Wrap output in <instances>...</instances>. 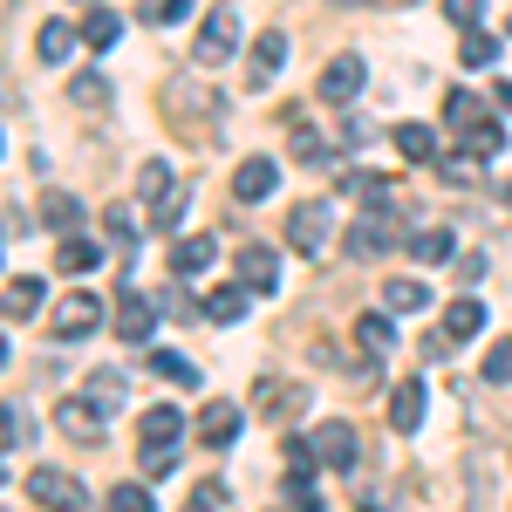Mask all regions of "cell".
<instances>
[{
  "mask_svg": "<svg viewBox=\"0 0 512 512\" xmlns=\"http://www.w3.org/2000/svg\"><path fill=\"white\" fill-rule=\"evenodd\" d=\"M233 48H239V7H212L192 35V55L205 69H219V62H233Z\"/></svg>",
  "mask_w": 512,
  "mask_h": 512,
  "instance_id": "1",
  "label": "cell"
},
{
  "mask_svg": "<svg viewBox=\"0 0 512 512\" xmlns=\"http://www.w3.org/2000/svg\"><path fill=\"white\" fill-rule=\"evenodd\" d=\"M28 499L48 512H82V478H69L62 465H35L28 472Z\"/></svg>",
  "mask_w": 512,
  "mask_h": 512,
  "instance_id": "2",
  "label": "cell"
},
{
  "mask_svg": "<svg viewBox=\"0 0 512 512\" xmlns=\"http://www.w3.org/2000/svg\"><path fill=\"white\" fill-rule=\"evenodd\" d=\"M362 82H369V69H362V55H335L328 69H321V103H355L362 96Z\"/></svg>",
  "mask_w": 512,
  "mask_h": 512,
  "instance_id": "3",
  "label": "cell"
},
{
  "mask_svg": "<svg viewBox=\"0 0 512 512\" xmlns=\"http://www.w3.org/2000/svg\"><path fill=\"white\" fill-rule=\"evenodd\" d=\"M315 458L328 472H355L362 444H355V424H315Z\"/></svg>",
  "mask_w": 512,
  "mask_h": 512,
  "instance_id": "4",
  "label": "cell"
},
{
  "mask_svg": "<svg viewBox=\"0 0 512 512\" xmlns=\"http://www.w3.org/2000/svg\"><path fill=\"white\" fill-rule=\"evenodd\" d=\"M328 226H335V219H328V205H321V198H308V205H294V212H287V239H294L301 253H321V246H328Z\"/></svg>",
  "mask_w": 512,
  "mask_h": 512,
  "instance_id": "5",
  "label": "cell"
},
{
  "mask_svg": "<svg viewBox=\"0 0 512 512\" xmlns=\"http://www.w3.org/2000/svg\"><path fill=\"white\" fill-rule=\"evenodd\" d=\"M48 328H55L62 342H76V335H89V328H103V301H96V294H69V301L48 315Z\"/></svg>",
  "mask_w": 512,
  "mask_h": 512,
  "instance_id": "6",
  "label": "cell"
},
{
  "mask_svg": "<svg viewBox=\"0 0 512 512\" xmlns=\"http://www.w3.org/2000/svg\"><path fill=\"white\" fill-rule=\"evenodd\" d=\"M239 287H246V294H274V287H280L274 246H246V253H239Z\"/></svg>",
  "mask_w": 512,
  "mask_h": 512,
  "instance_id": "7",
  "label": "cell"
},
{
  "mask_svg": "<svg viewBox=\"0 0 512 512\" xmlns=\"http://www.w3.org/2000/svg\"><path fill=\"white\" fill-rule=\"evenodd\" d=\"M151 328H158V315H151V301H144L137 280H130L123 301H117V335H123V342H151Z\"/></svg>",
  "mask_w": 512,
  "mask_h": 512,
  "instance_id": "8",
  "label": "cell"
},
{
  "mask_svg": "<svg viewBox=\"0 0 512 512\" xmlns=\"http://www.w3.org/2000/svg\"><path fill=\"white\" fill-rule=\"evenodd\" d=\"M178 431H185V417H178L171 403H151V410L137 417V437H144V451H171V444H178Z\"/></svg>",
  "mask_w": 512,
  "mask_h": 512,
  "instance_id": "9",
  "label": "cell"
},
{
  "mask_svg": "<svg viewBox=\"0 0 512 512\" xmlns=\"http://www.w3.org/2000/svg\"><path fill=\"white\" fill-rule=\"evenodd\" d=\"M274 185H280L274 158H246V164L233 171V198H239V205H253V198H274Z\"/></svg>",
  "mask_w": 512,
  "mask_h": 512,
  "instance_id": "10",
  "label": "cell"
},
{
  "mask_svg": "<svg viewBox=\"0 0 512 512\" xmlns=\"http://www.w3.org/2000/svg\"><path fill=\"white\" fill-rule=\"evenodd\" d=\"M280 62H287V35L267 28V35L253 41V69H246V82H253V89H267V82L280 76Z\"/></svg>",
  "mask_w": 512,
  "mask_h": 512,
  "instance_id": "11",
  "label": "cell"
},
{
  "mask_svg": "<svg viewBox=\"0 0 512 512\" xmlns=\"http://www.w3.org/2000/svg\"><path fill=\"white\" fill-rule=\"evenodd\" d=\"M233 437H239V410H233V403H205V410H198V444L226 451Z\"/></svg>",
  "mask_w": 512,
  "mask_h": 512,
  "instance_id": "12",
  "label": "cell"
},
{
  "mask_svg": "<svg viewBox=\"0 0 512 512\" xmlns=\"http://www.w3.org/2000/svg\"><path fill=\"white\" fill-rule=\"evenodd\" d=\"M212 253H219V246H212V233L178 239V246H171V274H178V280H198L205 267H212Z\"/></svg>",
  "mask_w": 512,
  "mask_h": 512,
  "instance_id": "13",
  "label": "cell"
},
{
  "mask_svg": "<svg viewBox=\"0 0 512 512\" xmlns=\"http://www.w3.org/2000/svg\"><path fill=\"white\" fill-rule=\"evenodd\" d=\"M424 403H431V396H424L417 376L396 383V390H390V424H396V431H417V424H424Z\"/></svg>",
  "mask_w": 512,
  "mask_h": 512,
  "instance_id": "14",
  "label": "cell"
},
{
  "mask_svg": "<svg viewBox=\"0 0 512 512\" xmlns=\"http://www.w3.org/2000/svg\"><path fill=\"white\" fill-rule=\"evenodd\" d=\"M444 335H458V342L485 335V301H478V294H458V301L444 308Z\"/></svg>",
  "mask_w": 512,
  "mask_h": 512,
  "instance_id": "15",
  "label": "cell"
},
{
  "mask_svg": "<svg viewBox=\"0 0 512 512\" xmlns=\"http://www.w3.org/2000/svg\"><path fill=\"white\" fill-rule=\"evenodd\" d=\"M62 431L76 437V444H96V437H103V410H96L89 396H69V403H62Z\"/></svg>",
  "mask_w": 512,
  "mask_h": 512,
  "instance_id": "16",
  "label": "cell"
},
{
  "mask_svg": "<svg viewBox=\"0 0 512 512\" xmlns=\"http://www.w3.org/2000/svg\"><path fill=\"white\" fill-rule=\"evenodd\" d=\"M383 301H390V315H424V308H431V287L417 274H396L390 287H383Z\"/></svg>",
  "mask_w": 512,
  "mask_h": 512,
  "instance_id": "17",
  "label": "cell"
},
{
  "mask_svg": "<svg viewBox=\"0 0 512 512\" xmlns=\"http://www.w3.org/2000/svg\"><path fill=\"white\" fill-rule=\"evenodd\" d=\"M55 267H62V274H96V267H103V246H96V239H62V246H55Z\"/></svg>",
  "mask_w": 512,
  "mask_h": 512,
  "instance_id": "18",
  "label": "cell"
},
{
  "mask_svg": "<svg viewBox=\"0 0 512 512\" xmlns=\"http://www.w3.org/2000/svg\"><path fill=\"white\" fill-rule=\"evenodd\" d=\"M41 219L55 226L62 239H76V226H82V198H69V192H41Z\"/></svg>",
  "mask_w": 512,
  "mask_h": 512,
  "instance_id": "19",
  "label": "cell"
},
{
  "mask_svg": "<svg viewBox=\"0 0 512 512\" xmlns=\"http://www.w3.org/2000/svg\"><path fill=\"white\" fill-rule=\"evenodd\" d=\"M355 342L369 349V362H383V355L396 349V328H390V315H355Z\"/></svg>",
  "mask_w": 512,
  "mask_h": 512,
  "instance_id": "20",
  "label": "cell"
},
{
  "mask_svg": "<svg viewBox=\"0 0 512 512\" xmlns=\"http://www.w3.org/2000/svg\"><path fill=\"white\" fill-rule=\"evenodd\" d=\"M390 144H396V151H403L410 164H431V158H437L431 123H396V137H390Z\"/></svg>",
  "mask_w": 512,
  "mask_h": 512,
  "instance_id": "21",
  "label": "cell"
},
{
  "mask_svg": "<svg viewBox=\"0 0 512 512\" xmlns=\"http://www.w3.org/2000/svg\"><path fill=\"white\" fill-rule=\"evenodd\" d=\"M499 151H506V130H499V123L485 117V123H472V130H465V158L472 164H492L499 158Z\"/></svg>",
  "mask_w": 512,
  "mask_h": 512,
  "instance_id": "22",
  "label": "cell"
},
{
  "mask_svg": "<svg viewBox=\"0 0 512 512\" xmlns=\"http://www.w3.org/2000/svg\"><path fill=\"white\" fill-rule=\"evenodd\" d=\"M137 198H144V205H151V212H158L164 198H171V164H164V158L137 164Z\"/></svg>",
  "mask_w": 512,
  "mask_h": 512,
  "instance_id": "23",
  "label": "cell"
},
{
  "mask_svg": "<svg viewBox=\"0 0 512 512\" xmlns=\"http://www.w3.org/2000/svg\"><path fill=\"white\" fill-rule=\"evenodd\" d=\"M383 246H390V226H383V219H355L349 226V253L355 260H376Z\"/></svg>",
  "mask_w": 512,
  "mask_h": 512,
  "instance_id": "24",
  "label": "cell"
},
{
  "mask_svg": "<svg viewBox=\"0 0 512 512\" xmlns=\"http://www.w3.org/2000/svg\"><path fill=\"white\" fill-rule=\"evenodd\" d=\"M35 308H41V280H35V274H7V315L28 321Z\"/></svg>",
  "mask_w": 512,
  "mask_h": 512,
  "instance_id": "25",
  "label": "cell"
},
{
  "mask_svg": "<svg viewBox=\"0 0 512 512\" xmlns=\"http://www.w3.org/2000/svg\"><path fill=\"white\" fill-rule=\"evenodd\" d=\"M301 410L308 403V390H294V383H280V376H260V390H253V410Z\"/></svg>",
  "mask_w": 512,
  "mask_h": 512,
  "instance_id": "26",
  "label": "cell"
},
{
  "mask_svg": "<svg viewBox=\"0 0 512 512\" xmlns=\"http://www.w3.org/2000/svg\"><path fill=\"white\" fill-rule=\"evenodd\" d=\"M69 48H76V28L69 21H41V41H35L41 62H69Z\"/></svg>",
  "mask_w": 512,
  "mask_h": 512,
  "instance_id": "27",
  "label": "cell"
},
{
  "mask_svg": "<svg viewBox=\"0 0 512 512\" xmlns=\"http://www.w3.org/2000/svg\"><path fill=\"white\" fill-rule=\"evenodd\" d=\"M458 62H465V69H492V62H499V35L472 28V35L458 41Z\"/></svg>",
  "mask_w": 512,
  "mask_h": 512,
  "instance_id": "28",
  "label": "cell"
},
{
  "mask_svg": "<svg viewBox=\"0 0 512 512\" xmlns=\"http://www.w3.org/2000/svg\"><path fill=\"white\" fill-rule=\"evenodd\" d=\"M117 35H123L117 14H110V7H89V21H82V41H89V48H117Z\"/></svg>",
  "mask_w": 512,
  "mask_h": 512,
  "instance_id": "29",
  "label": "cell"
},
{
  "mask_svg": "<svg viewBox=\"0 0 512 512\" xmlns=\"http://www.w3.org/2000/svg\"><path fill=\"white\" fill-rule=\"evenodd\" d=\"M239 315H246V287H219V294H205V321L226 328V321H239Z\"/></svg>",
  "mask_w": 512,
  "mask_h": 512,
  "instance_id": "30",
  "label": "cell"
},
{
  "mask_svg": "<svg viewBox=\"0 0 512 512\" xmlns=\"http://www.w3.org/2000/svg\"><path fill=\"white\" fill-rule=\"evenodd\" d=\"M390 178H376V171H349V198H369V212H383L390 205Z\"/></svg>",
  "mask_w": 512,
  "mask_h": 512,
  "instance_id": "31",
  "label": "cell"
},
{
  "mask_svg": "<svg viewBox=\"0 0 512 512\" xmlns=\"http://www.w3.org/2000/svg\"><path fill=\"white\" fill-rule=\"evenodd\" d=\"M151 376H164V383H178V390H192V383H198V369L185 362V355H171V349H158V355H151Z\"/></svg>",
  "mask_w": 512,
  "mask_h": 512,
  "instance_id": "32",
  "label": "cell"
},
{
  "mask_svg": "<svg viewBox=\"0 0 512 512\" xmlns=\"http://www.w3.org/2000/svg\"><path fill=\"white\" fill-rule=\"evenodd\" d=\"M89 403H96V410H117L123 403V376L117 369H96V376H89Z\"/></svg>",
  "mask_w": 512,
  "mask_h": 512,
  "instance_id": "33",
  "label": "cell"
},
{
  "mask_svg": "<svg viewBox=\"0 0 512 512\" xmlns=\"http://www.w3.org/2000/svg\"><path fill=\"white\" fill-rule=\"evenodd\" d=\"M444 123H451V130H458V137H465V130H472V123H485V117H478V96H472V89H458V96H451V103H444Z\"/></svg>",
  "mask_w": 512,
  "mask_h": 512,
  "instance_id": "34",
  "label": "cell"
},
{
  "mask_svg": "<svg viewBox=\"0 0 512 512\" xmlns=\"http://www.w3.org/2000/svg\"><path fill=\"white\" fill-rule=\"evenodd\" d=\"M103 233L117 239V246H137V212L130 205H103Z\"/></svg>",
  "mask_w": 512,
  "mask_h": 512,
  "instance_id": "35",
  "label": "cell"
},
{
  "mask_svg": "<svg viewBox=\"0 0 512 512\" xmlns=\"http://www.w3.org/2000/svg\"><path fill=\"white\" fill-rule=\"evenodd\" d=\"M69 96H76V110H103V103H110V82H103V76H76V82H69Z\"/></svg>",
  "mask_w": 512,
  "mask_h": 512,
  "instance_id": "36",
  "label": "cell"
},
{
  "mask_svg": "<svg viewBox=\"0 0 512 512\" xmlns=\"http://www.w3.org/2000/svg\"><path fill=\"white\" fill-rule=\"evenodd\" d=\"M410 253H417V260H431V267H444V260H451V233H444V226H431V233H417V246H410Z\"/></svg>",
  "mask_w": 512,
  "mask_h": 512,
  "instance_id": "37",
  "label": "cell"
},
{
  "mask_svg": "<svg viewBox=\"0 0 512 512\" xmlns=\"http://www.w3.org/2000/svg\"><path fill=\"white\" fill-rule=\"evenodd\" d=\"M485 383H512V335H499L485 349Z\"/></svg>",
  "mask_w": 512,
  "mask_h": 512,
  "instance_id": "38",
  "label": "cell"
},
{
  "mask_svg": "<svg viewBox=\"0 0 512 512\" xmlns=\"http://www.w3.org/2000/svg\"><path fill=\"white\" fill-rule=\"evenodd\" d=\"M110 512H158L144 485H110Z\"/></svg>",
  "mask_w": 512,
  "mask_h": 512,
  "instance_id": "39",
  "label": "cell"
},
{
  "mask_svg": "<svg viewBox=\"0 0 512 512\" xmlns=\"http://www.w3.org/2000/svg\"><path fill=\"white\" fill-rule=\"evenodd\" d=\"M21 444H35V417L21 403H7V451H21Z\"/></svg>",
  "mask_w": 512,
  "mask_h": 512,
  "instance_id": "40",
  "label": "cell"
},
{
  "mask_svg": "<svg viewBox=\"0 0 512 512\" xmlns=\"http://www.w3.org/2000/svg\"><path fill=\"white\" fill-rule=\"evenodd\" d=\"M185 512H226V485H219V478H205L192 499H185Z\"/></svg>",
  "mask_w": 512,
  "mask_h": 512,
  "instance_id": "41",
  "label": "cell"
},
{
  "mask_svg": "<svg viewBox=\"0 0 512 512\" xmlns=\"http://www.w3.org/2000/svg\"><path fill=\"white\" fill-rule=\"evenodd\" d=\"M151 226H164V233H178V226H185V192H171L158 205V212H151Z\"/></svg>",
  "mask_w": 512,
  "mask_h": 512,
  "instance_id": "42",
  "label": "cell"
},
{
  "mask_svg": "<svg viewBox=\"0 0 512 512\" xmlns=\"http://www.w3.org/2000/svg\"><path fill=\"white\" fill-rule=\"evenodd\" d=\"M444 14H451V21H458V28L472 35V28H478V14H485V0H444Z\"/></svg>",
  "mask_w": 512,
  "mask_h": 512,
  "instance_id": "43",
  "label": "cell"
},
{
  "mask_svg": "<svg viewBox=\"0 0 512 512\" xmlns=\"http://www.w3.org/2000/svg\"><path fill=\"white\" fill-rule=\"evenodd\" d=\"M294 158H308V164H321L328 151H321V137L315 130H294Z\"/></svg>",
  "mask_w": 512,
  "mask_h": 512,
  "instance_id": "44",
  "label": "cell"
},
{
  "mask_svg": "<svg viewBox=\"0 0 512 512\" xmlns=\"http://www.w3.org/2000/svg\"><path fill=\"white\" fill-rule=\"evenodd\" d=\"M451 267H458V280H485V260H478V253H465V260H451Z\"/></svg>",
  "mask_w": 512,
  "mask_h": 512,
  "instance_id": "45",
  "label": "cell"
},
{
  "mask_svg": "<svg viewBox=\"0 0 512 512\" xmlns=\"http://www.w3.org/2000/svg\"><path fill=\"white\" fill-rule=\"evenodd\" d=\"M192 14V0H158V21H185Z\"/></svg>",
  "mask_w": 512,
  "mask_h": 512,
  "instance_id": "46",
  "label": "cell"
},
{
  "mask_svg": "<svg viewBox=\"0 0 512 512\" xmlns=\"http://www.w3.org/2000/svg\"><path fill=\"white\" fill-rule=\"evenodd\" d=\"M506 205H512V185H506Z\"/></svg>",
  "mask_w": 512,
  "mask_h": 512,
  "instance_id": "47",
  "label": "cell"
}]
</instances>
